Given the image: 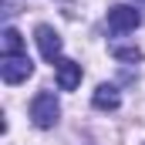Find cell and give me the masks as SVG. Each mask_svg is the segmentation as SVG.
<instances>
[{
  "instance_id": "6da1fadb",
  "label": "cell",
  "mask_w": 145,
  "mask_h": 145,
  "mask_svg": "<svg viewBox=\"0 0 145 145\" xmlns=\"http://www.w3.org/2000/svg\"><path fill=\"white\" fill-rule=\"evenodd\" d=\"M57 115H61V105L54 98V91H37L34 101H31V118H34L37 128H54L57 125Z\"/></svg>"
},
{
  "instance_id": "7a4b0ae2",
  "label": "cell",
  "mask_w": 145,
  "mask_h": 145,
  "mask_svg": "<svg viewBox=\"0 0 145 145\" xmlns=\"http://www.w3.org/2000/svg\"><path fill=\"white\" fill-rule=\"evenodd\" d=\"M0 74H3L7 84H20V81H27V78L34 74V64H31L27 54H3V61H0Z\"/></svg>"
},
{
  "instance_id": "3957f363",
  "label": "cell",
  "mask_w": 145,
  "mask_h": 145,
  "mask_svg": "<svg viewBox=\"0 0 145 145\" xmlns=\"http://www.w3.org/2000/svg\"><path fill=\"white\" fill-rule=\"evenodd\" d=\"M138 24H142V14H138L135 7H128V3H118V7L108 10V31L111 34H128V31H135Z\"/></svg>"
},
{
  "instance_id": "277c9868",
  "label": "cell",
  "mask_w": 145,
  "mask_h": 145,
  "mask_svg": "<svg viewBox=\"0 0 145 145\" xmlns=\"http://www.w3.org/2000/svg\"><path fill=\"white\" fill-rule=\"evenodd\" d=\"M34 40H37V47H40V57L44 61H61V34L54 31V27H47V24H40L34 31Z\"/></svg>"
},
{
  "instance_id": "5b68a950",
  "label": "cell",
  "mask_w": 145,
  "mask_h": 145,
  "mask_svg": "<svg viewBox=\"0 0 145 145\" xmlns=\"http://www.w3.org/2000/svg\"><path fill=\"white\" fill-rule=\"evenodd\" d=\"M54 68H57V88H61V91H74V88L81 84V74H84V71H81V64H78V61L61 57Z\"/></svg>"
},
{
  "instance_id": "8992f818",
  "label": "cell",
  "mask_w": 145,
  "mask_h": 145,
  "mask_svg": "<svg viewBox=\"0 0 145 145\" xmlns=\"http://www.w3.org/2000/svg\"><path fill=\"white\" fill-rule=\"evenodd\" d=\"M91 105H95L98 111H115L118 105H121V95H118L115 84H98L95 95H91Z\"/></svg>"
},
{
  "instance_id": "52a82bcc",
  "label": "cell",
  "mask_w": 145,
  "mask_h": 145,
  "mask_svg": "<svg viewBox=\"0 0 145 145\" xmlns=\"http://www.w3.org/2000/svg\"><path fill=\"white\" fill-rule=\"evenodd\" d=\"M3 54H24V37H20V31H14V27L3 31Z\"/></svg>"
},
{
  "instance_id": "ba28073f",
  "label": "cell",
  "mask_w": 145,
  "mask_h": 145,
  "mask_svg": "<svg viewBox=\"0 0 145 145\" xmlns=\"http://www.w3.org/2000/svg\"><path fill=\"white\" fill-rule=\"evenodd\" d=\"M111 54L121 57V61H142V51L132 47V44H111Z\"/></svg>"
},
{
  "instance_id": "9c48e42d",
  "label": "cell",
  "mask_w": 145,
  "mask_h": 145,
  "mask_svg": "<svg viewBox=\"0 0 145 145\" xmlns=\"http://www.w3.org/2000/svg\"><path fill=\"white\" fill-rule=\"evenodd\" d=\"M138 3H145V0H138Z\"/></svg>"
}]
</instances>
